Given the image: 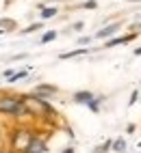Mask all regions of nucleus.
Instances as JSON below:
<instances>
[{
	"label": "nucleus",
	"mask_w": 141,
	"mask_h": 153,
	"mask_svg": "<svg viewBox=\"0 0 141 153\" xmlns=\"http://www.w3.org/2000/svg\"><path fill=\"white\" fill-rule=\"evenodd\" d=\"M22 101L28 110L31 119H54L57 117V110L50 106V101L39 97L35 93H28V95H22Z\"/></svg>",
	"instance_id": "nucleus-1"
},
{
	"label": "nucleus",
	"mask_w": 141,
	"mask_h": 153,
	"mask_svg": "<svg viewBox=\"0 0 141 153\" xmlns=\"http://www.w3.org/2000/svg\"><path fill=\"white\" fill-rule=\"evenodd\" d=\"M0 117H9V119H22L28 117V110L22 101V95H11V93H5L0 95Z\"/></svg>",
	"instance_id": "nucleus-2"
},
{
	"label": "nucleus",
	"mask_w": 141,
	"mask_h": 153,
	"mask_svg": "<svg viewBox=\"0 0 141 153\" xmlns=\"http://www.w3.org/2000/svg\"><path fill=\"white\" fill-rule=\"evenodd\" d=\"M33 136H35V129L26 127V125H15L11 129V134H9V149L15 153H22Z\"/></svg>",
	"instance_id": "nucleus-3"
},
{
	"label": "nucleus",
	"mask_w": 141,
	"mask_h": 153,
	"mask_svg": "<svg viewBox=\"0 0 141 153\" xmlns=\"http://www.w3.org/2000/svg\"><path fill=\"white\" fill-rule=\"evenodd\" d=\"M22 153H48V140L35 131V136L28 140V145L24 147Z\"/></svg>",
	"instance_id": "nucleus-4"
},
{
	"label": "nucleus",
	"mask_w": 141,
	"mask_h": 153,
	"mask_svg": "<svg viewBox=\"0 0 141 153\" xmlns=\"http://www.w3.org/2000/svg\"><path fill=\"white\" fill-rule=\"evenodd\" d=\"M122 24H124V22H113V24H106V26H102L100 30H96V33H93V39L106 41V39L115 37V35L119 33V28H122Z\"/></svg>",
	"instance_id": "nucleus-5"
},
{
	"label": "nucleus",
	"mask_w": 141,
	"mask_h": 153,
	"mask_svg": "<svg viewBox=\"0 0 141 153\" xmlns=\"http://www.w3.org/2000/svg\"><path fill=\"white\" fill-rule=\"evenodd\" d=\"M31 93H35V95H39V97H44V99H52V97H57L59 95V86L57 84H48V82H39Z\"/></svg>",
	"instance_id": "nucleus-6"
},
{
	"label": "nucleus",
	"mask_w": 141,
	"mask_h": 153,
	"mask_svg": "<svg viewBox=\"0 0 141 153\" xmlns=\"http://www.w3.org/2000/svg\"><path fill=\"white\" fill-rule=\"evenodd\" d=\"M137 35H139V33H126V35H115V37L106 39L102 48H104V50H109V48H115V45H124V43H130V41H135V39H137Z\"/></svg>",
	"instance_id": "nucleus-7"
},
{
	"label": "nucleus",
	"mask_w": 141,
	"mask_h": 153,
	"mask_svg": "<svg viewBox=\"0 0 141 153\" xmlns=\"http://www.w3.org/2000/svg\"><path fill=\"white\" fill-rule=\"evenodd\" d=\"M93 97H96V93H91V91H76L72 95V101L74 104H80V106H87Z\"/></svg>",
	"instance_id": "nucleus-8"
},
{
	"label": "nucleus",
	"mask_w": 141,
	"mask_h": 153,
	"mask_svg": "<svg viewBox=\"0 0 141 153\" xmlns=\"http://www.w3.org/2000/svg\"><path fill=\"white\" fill-rule=\"evenodd\" d=\"M39 9H41V13H39L41 22H46V19H52V17H57V15H59V11H61L59 7H46V4H39Z\"/></svg>",
	"instance_id": "nucleus-9"
},
{
	"label": "nucleus",
	"mask_w": 141,
	"mask_h": 153,
	"mask_svg": "<svg viewBox=\"0 0 141 153\" xmlns=\"http://www.w3.org/2000/svg\"><path fill=\"white\" fill-rule=\"evenodd\" d=\"M13 30H17V22L11 17H0V35L2 33H13Z\"/></svg>",
	"instance_id": "nucleus-10"
},
{
	"label": "nucleus",
	"mask_w": 141,
	"mask_h": 153,
	"mask_svg": "<svg viewBox=\"0 0 141 153\" xmlns=\"http://www.w3.org/2000/svg\"><path fill=\"white\" fill-rule=\"evenodd\" d=\"M89 52H91L89 48H76V50H69V52L59 54V58H61V60H67V58H76V56H83V54H89Z\"/></svg>",
	"instance_id": "nucleus-11"
},
{
	"label": "nucleus",
	"mask_w": 141,
	"mask_h": 153,
	"mask_svg": "<svg viewBox=\"0 0 141 153\" xmlns=\"http://www.w3.org/2000/svg\"><path fill=\"white\" fill-rule=\"evenodd\" d=\"M126 149H128V145H126V138H115L113 142H111V151H115V153H126Z\"/></svg>",
	"instance_id": "nucleus-12"
},
{
	"label": "nucleus",
	"mask_w": 141,
	"mask_h": 153,
	"mask_svg": "<svg viewBox=\"0 0 141 153\" xmlns=\"http://www.w3.org/2000/svg\"><path fill=\"white\" fill-rule=\"evenodd\" d=\"M102 101H104V97H98V95H96V97L87 104V108L91 110V112H96V114H100V110H102Z\"/></svg>",
	"instance_id": "nucleus-13"
},
{
	"label": "nucleus",
	"mask_w": 141,
	"mask_h": 153,
	"mask_svg": "<svg viewBox=\"0 0 141 153\" xmlns=\"http://www.w3.org/2000/svg\"><path fill=\"white\" fill-rule=\"evenodd\" d=\"M41 28H44V22H33V24H28L26 28L20 30V35H33L37 30H41Z\"/></svg>",
	"instance_id": "nucleus-14"
},
{
	"label": "nucleus",
	"mask_w": 141,
	"mask_h": 153,
	"mask_svg": "<svg viewBox=\"0 0 141 153\" xmlns=\"http://www.w3.org/2000/svg\"><path fill=\"white\" fill-rule=\"evenodd\" d=\"M28 76V69H20V71H13L11 74V78H7V82L9 84H15V82H20L22 78H26Z\"/></svg>",
	"instance_id": "nucleus-15"
},
{
	"label": "nucleus",
	"mask_w": 141,
	"mask_h": 153,
	"mask_svg": "<svg viewBox=\"0 0 141 153\" xmlns=\"http://www.w3.org/2000/svg\"><path fill=\"white\" fill-rule=\"evenodd\" d=\"M57 37H59V33H57V30H48V33H44V35H41L39 43H41V45H46V43H50V41H54Z\"/></svg>",
	"instance_id": "nucleus-16"
},
{
	"label": "nucleus",
	"mask_w": 141,
	"mask_h": 153,
	"mask_svg": "<svg viewBox=\"0 0 141 153\" xmlns=\"http://www.w3.org/2000/svg\"><path fill=\"white\" fill-rule=\"evenodd\" d=\"M139 95H141V88H135L133 93H130V99H128V108H133L137 101H139Z\"/></svg>",
	"instance_id": "nucleus-17"
},
{
	"label": "nucleus",
	"mask_w": 141,
	"mask_h": 153,
	"mask_svg": "<svg viewBox=\"0 0 141 153\" xmlns=\"http://www.w3.org/2000/svg\"><path fill=\"white\" fill-rule=\"evenodd\" d=\"M83 28H85V22H74L69 26V30H65V33H83Z\"/></svg>",
	"instance_id": "nucleus-18"
},
{
	"label": "nucleus",
	"mask_w": 141,
	"mask_h": 153,
	"mask_svg": "<svg viewBox=\"0 0 141 153\" xmlns=\"http://www.w3.org/2000/svg\"><path fill=\"white\" fill-rule=\"evenodd\" d=\"M80 9H87V11H91V9H98V2H96V0H85V2L80 4Z\"/></svg>",
	"instance_id": "nucleus-19"
},
{
	"label": "nucleus",
	"mask_w": 141,
	"mask_h": 153,
	"mask_svg": "<svg viewBox=\"0 0 141 153\" xmlns=\"http://www.w3.org/2000/svg\"><path fill=\"white\" fill-rule=\"evenodd\" d=\"M91 39H93V37H80V39H78V45H83V48H85L87 43H91Z\"/></svg>",
	"instance_id": "nucleus-20"
},
{
	"label": "nucleus",
	"mask_w": 141,
	"mask_h": 153,
	"mask_svg": "<svg viewBox=\"0 0 141 153\" xmlns=\"http://www.w3.org/2000/svg\"><path fill=\"white\" fill-rule=\"evenodd\" d=\"M135 131H137V125H135V123H130V125L126 127V134H135Z\"/></svg>",
	"instance_id": "nucleus-21"
},
{
	"label": "nucleus",
	"mask_w": 141,
	"mask_h": 153,
	"mask_svg": "<svg viewBox=\"0 0 141 153\" xmlns=\"http://www.w3.org/2000/svg\"><path fill=\"white\" fill-rule=\"evenodd\" d=\"M26 56H28V54H24V52H22V54H15V56H11V60H22V58H26Z\"/></svg>",
	"instance_id": "nucleus-22"
},
{
	"label": "nucleus",
	"mask_w": 141,
	"mask_h": 153,
	"mask_svg": "<svg viewBox=\"0 0 141 153\" xmlns=\"http://www.w3.org/2000/svg\"><path fill=\"white\" fill-rule=\"evenodd\" d=\"M61 153H76V151H74V147H63Z\"/></svg>",
	"instance_id": "nucleus-23"
},
{
	"label": "nucleus",
	"mask_w": 141,
	"mask_h": 153,
	"mask_svg": "<svg viewBox=\"0 0 141 153\" xmlns=\"http://www.w3.org/2000/svg\"><path fill=\"white\" fill-rule=\"evenodd\" d=\"M0 153H15V151H11L9 147H0Z\"/></svg>",
	"instance_id": "nucleus-24"
},
{
	"label": "nucleus",
	"mask_w": 141,
	"mask_h": 153,
	"mask_svg": "<svg viewBox=\"0 0 141 153\" xmlns=\"http://www.w3.org/2000/svg\"><path fill=\"white\" fill-rule=\"evenodd\" d=\"M133 54H135V56H141V45H139V48L135 50V52H133Z\"/></svg>",
	"instance_id": "nucleus-25"
},
{
	"label": "nucleus",
	"mask_w": 141,
	"mask_h": 153,
	"mask_svg": "<svg viewBox=\"0 0 141 153\" xmlns=\"http://www.w3.org/2000/svg\"><path fill=\"white\" fill-rule=\"evenodd\" d=\"M128 2H141V0H128Z\"/></svg>",
	"instance_id": "nucleus-26"
},
{
	"label": "nucleus",
	"mask_w": 141,
	"mask_h": 153,
	"mask_svg": "<svg viewBox=\"0 0 141 153\" xmlns=\"http://www.w3.org/2000/svg\"><path fill=\"white\" fill-rule=\"evenodd\" d=\"M139 86H141V80H139Z\"/></svg>",
	"instance_id": "nucleus-27"
},
{
	"label": "nucleus",
	"mask_w": 141,
	"mask_h": 153,
	"mask_svg": "<svg viewBox=\"0 0 141 153\" xmlns=\"http://www.w3.org/2000/svg\"><path fill=\"white\" fill-rule=\"evenodd\" d=\"M139 101H141V95H139Z\"/></svg>",
	"instance_id": "nucleus-28"
}]
</instances>
